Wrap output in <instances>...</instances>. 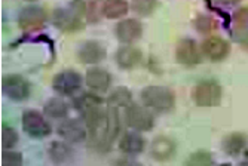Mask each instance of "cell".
<instances>
[{"label": "cell", "instance_id": "6da1fadb", "mask_svg": "<svg viewBox=\"0 0 248 166\" xmlns=\"http://www.w3.org/2000/svg\"><path fill=\"white\" fill-rule=\"evenodd\" d=\"M73 107L88 128L89 149L104 153L111 147L107 139V101L97 92H82L73 101Z\"/></svg>", "mask_w": 248, "mask_h": 166}, {"label": "cell", "instance_id": "7a4b0ae2", "mask_svg": "<svg viewBox=\"0 0 248 166\" xmlns=\"http://www.w3.org/2000/svg\"><path fill=\"white\" fill-rule=\"evenodd\" d=\"M85 5L83 2H75L70 6L60 8L54 14V26L65 33H75L85 27Z\"/></svg>", "mask_w": 248, "mask_h": 166}, {"label": "cell", "instance_id": "3957f363", "mask_svg": "<svg viewBox=\"0 0 248 166\" xmlns=\"http://www.w3.org/2000/svg\"><path fill=\"white\" fill-rule=\"evenodd\" d=\"M141 101L146 107L156 113H170L175 106V95L165 86H146L141 91Z\"/></svg>", "mask_w": 248, "mask_h": 166}, {"label": "cell", "instance_id": "277c9868", "mask_svg": "<svg viewBox=\"0 0 248 166\" xmlns=\"http://www.w3.org/2000/svg\"><path fill=\"white\" fill-rule=\"evenodd\" d=\"M192 98L199 107H216L221 101V86L213 79L201 80L192 91Z\"/></svg>", "mask_w": 248, "mask_h": 166}, {"label": "cell", "instance_id": "5b68a950", "mask_svg": "<svg viewBox=\"0 0 248 166\" xmlns=\"http://www.w3.org/2000/svg\"><path fill=\"white\" fill-rule=\"evenodd\" d=\"M125 123L134 131L147 132L155 126V117L149 107L131 103L125 108Z\"/></svg>", "mask_w": 248, "mask_h": 166}, {"label": "cell", "instance_id": "8992f818", "mask_svg": "<svg viewBox=\"0 0 248 166\" xmlns=\"http://www.w3.org/2000/svg\"><path fill=\"white\" fill-rule=\"evenodd\" d=\"M21 125H22V131H24L29 136L36 138V139L46 138L52 132L49 122L45 119L43 114H40L36 110L24 111L22 119H21Z\"/></svg>", "mask_w": 248, "mask_h": 166}, {"label": "cell", "instance_id": "52a82bcc", "mask_svg": "<svg viewBox=\"0 0 248 166\" xmlns=\"http://www.w3.org/2000/svg\"><path fill=\"white\" fill-rule=\"evenodd\" d=\"M83 79L76 70H62L52 79L54 91L61 97H72L82 89Z\"/></svg>", "mask_w": 248, "mask_h": 166}, {"label": "cell", "instance_id": "ba28073f", "mask_svg": "<svg viewBox=\"0 0 248 166\" xmlns=\"http://www.w3.org/2000/svg\"><path fill=\"white\" fill-rule=\"evenodd\" d=\"M2 91L12 101H26L30 97L31 85L21 75H6L2 79Z\"/></svg>", "mask_w": 248, "mask_h": 166}, {"label": "cell", "instance_id": "9c48e42d", "mask_svg": "<svg viewBox=\"0 0 248 166\" xmlns=\"http://www.w3.org/2000/svg\"><path fill=\"white\" fill-rule=\"evenodd\" d=\"M48 14L40 6H27L22 8L18 15V26L24 31H36L43 29L46 24Z\"/></svg>", "mask_w": 248, "mask_h": 166}, {"label": "cell", "instance_id": "30bf717a", "mask_svg": "<svg viewBox=\"0 0 248 166\" xmlns=\"http://www.w3.org/2000/svg\"><path fill=\"white\" fill-rule=\"evenodd\" d=\"M58 135L70 144H79L88 138V128L79 119H65L57 128Z\"/></svg>", "mask_w": 248, "mask_h": 166}, {"label": "cell", "instance_id": "8fae6325", "mask_svg": "<svg viewBox=\"0 0 248 166\" xmlns=\"http://www.w3.org/2000/svg\"><path fill=\"white\" fill-rule=\"evenodd\" d=\"M201 51L202 49L193 39H183L177 43L175 60H177V62L187 65V67L198 65L202 61V52Z\"/></svg>", "mask_w": 248, "mask_h": 166}, {"label": "cell", "instance_id": "7c38bea8", "mask_svg": "<svg viewBox=\"0 0 248 166\" xmlns=\"http://www.w3.org/2000/svg\"><path fill=\"white\" fill-rule=\"evenodd\" d=\"M115 36L121 43H125V45H131L134 42L140 40L143 36L141 22L135 18H128V19L119 21L115 27Z\"/></svg>", "mask_w": 248, "mask_h": 166}, {"label": "cell", "instance_id": "4fadbf2b", "mask_svg": "<svg viewBox=\"0 0 248 166\" xmlns=\"http://www.w3.org/2000/svg\"><path fill=\"white\" fill-rule=\"evenodd\" d=\"M202 54H204L210 61L218 62L223 61L224 58H228L231 52V43L228 40H224L217 36H210L202 43Z\"/></svg>", "mask_w": 248, "mask_h": 166}, {"label": "cell", "instance_id": "5bb4252c", "mask_svg": "<svg viewBox=\"0 0 248 166\" xmlns=\"http://www.w3.org/2000/svg\"><path fill=\"white\" fill-rule=\"evenodd\" d=\"M106 47L97 40H86L79 46L78 58L82 64H98L106 58Z\"/></svg>", "mask_w": 248, "mask_h": 166}, {"label": "cell", "instance_id": "9a60e30c", "mask_svg": "<svg viewBox=\"0 0 248 166\" xmlns=\"http://www.w3.org/2000/svg\"><path fill=\"white\" fill-rule=\"evenodd\" d=\"M85 83L91 91H94L97 93H104L108 91V88L111 85V75L107 70L100 68V67L89 68L85 76Z\"/></svg>", "mask_w": 248, "mask_h": 166}, {"label": "cell", "instance_id": "2e32d148", "mask_svg": "<svg viewBox=\"0 0 248 166\" xmlns=\"http://www.w3.org/2000/svg\"><path fill=\"white\" fill-rule=\"evenodd\" d=\"M115 61L122 70H132L143 62V52L135 46H122L115 52Z\"/></svg>", "mask_w": 248, "mask_h": 166}, {"label": "cell", "instance_id": "e0dca14e", "mask_svg": "<svg viewBox=\"0 0 248 166\" xmlns=\"http://www.w3.org/2000/svg\"><path fill=\"white\" fill-rule=\"evenodd\" d=\"M146 149V139L141 136L139 131L135 132H125L119 139V150L125 156H137L143 153Z\"/></svg>", "mask_w": 248, "mask_h": 166}, {"label": "cell", "instance_id": "ac0fdd59", "mask_svg": "<svg viewBox=\"0 0 248 166\" xmlns=\"http://www.w3.org/2000/svg\"><path fill=\"white\" fill-rule=\"evenodd\" d=\"M177 151L175 142L168 136H157L153 139L150 147V156L157 162H167L170 160Z\"/></svg>", "mask_w": 248, "mask_h": 166}, {"label": "cell", "instance_id": "d6986e66", "mask_svg": "<svg viewBox=\"0 0 248 166\" xmlns=\"http://www.w3.org/2000/svg\"><path fill=\"white\" fill-rule=\"evenodd\" d=\"M248 147V139L244 134L235 132V134H229L223 138L221 141V149L231 157L239 156L241 153H244Z\"/></svg>", "mask_w": 248, "mask_h": 166}, {"label": "cell", "instance_id": "ffe728a7", "mask_svg": "<svg viewBox=\"0 0 248 166\" xmlns=\"http://www.w3.org/2000/svg\"><path fill=\"white\" fill-rule=\"evenodd\" d=\"M48 154H49V159L57 165L67 163V162L73 160V157H75V151L70 147V142H67V141L65 142L52 141L48 147Z\"/></svg>", "mask_w": 248, "mask_h": 166}, {"label": "cell", "instance_id": "44dd1931", "mask_svg": "<svg viewBox=\"0 0 248 166\" xmlns=\"http://www.w3.org/2000/svg\"><path fill=\"white\" fill-rule=\"evenodd\" d=\"M232 34H233V39L238 40L239 43L245 37H248V6H244L233 14Z\"/></svg>", "mask_w": 248, "mask_h": 166}, {"label": "cell", "instance_id": "7402d4cb", "mask_svg": "<svg viewBox=\"0 0 248 166\" xmlns=\"http://www.w3.org/2000/svg\"><path fill=\"white\" fill-rule=\"evenodd\" d=\"M103 16L107 19H118L128 14L129 3L126 0H104L103 2Z\"/></svg>", "mask_w": 248, "mask_h": 166}, {"label": "cell", "instance_id": "603a6c76", "mask_svg": "<svg viewBox=\"0 0 248 166\" xmlns=\"http://www.w3.org/2000/svg\"><path fill=\"white\" fill-rule=\"evenodd\" d=\"M43 113L49 119H65L69 114V104L61 98H51L45 103Z\"/></svg>", "mask_w": 248, "mask_h": 166}, {"label": "cell", "instance_id": "cb8c5ba5", "mask_svg": "<svg viewBox=\"0 0 248 166\" xmlns=\"http://www.w3.org/2000/svg\"><path fill=\"white\" fill-rule=\"evenodd\" d=\"M157 6H159V0H131V9L140 16H149L152 15Z\"/></svg>", "mask_w": 248, "mask_h": 166}, {"label": "cell", "instance_id": "d4e9b609", "mask_svg": "<svg viewBox=\"0 0 248 166\" xmlns=\"http://www.w3.org/2000/svg\"><path fill=\"white\" fill-rule=\"evenodd\" d=\"M19 136L15 128L8 123H2V147L3 150H11L16 146Z\"/></svg>", "mask_w": 248, "mask_h": 166}, {"label": "cell", "instance_id": "484cf974", "mask_svg": "<svg viewBox=\"0 0 248 166\" xmlns=\"http://www.w3.org/2000/svg\"><path fill=\"white\" fill-rule=\"evenodd\" d=\"M195 27L202 34H211L216 30V21L208 15H198L195 19Z\"/></svg>", "mask_w": 248, "mask_h": 166}, {"label": "cell", "instance_id": "4316f807", "mask_svg": "<svg viewBox=\"0 0 248 166\" xmlns=\"http://www.w3.org/2000/svg\"><path fill=\"white\" fill-rule=\"evenodd\" d=\"M186 163L187 165H196V166H205V165H211V163H214V159H213V156L208 153V151H205V150H199V151H195L187 160H186Z\"/></svg>", "mask_w": 248, "mask_h": 166}, {"label": "cell", "instance_id": "83f0119b", "mask_svg": "<svg viewBox=\"0 0 248 166\" xmlns=\"http://www.w3.org/2000/svg\"><path fill=\"white\" fill-rule=\"evenodd\" d=\"M2 162L5 165H21L22 163V154L18 151L11 150H3L2 153Z\"/></svg>", "mask_w": 248, "mask_h": 166}, {"label": "cell", "instance_id": "f1b7e54d", "mask_svg": "<svg viewBox=\"0 0 248 166\" xmlns=\"http://www.w3.org/2000/svg\"><path fill=\"white\" fill-rule=\"evenodd\" d=\"M241 2V0H208V3L213 8H228V6H235Z\"/></svg>", "mask_w": 248, "mask_h": 166}, {"label": "cell", "instance_id": "f546056e", "mask_svg": "<svg viewBox=\"0 0 248 166\" xmlns=\"http://www.w3.org/2000/svg\"><path fill=\"white\" fill-rule=\"evenodd\" d=\"M75 2H83V3H88V2H95V0H75Z\"/></svg>", "mask_w": 248, "mask_h": 166}, {"label": "cell", "instance_id": "4dcf8cb0", "mask_svg": "<svg viewBox=\"0 0 248 166\" xmlns=\"http://www.w3.org/2000/svg\"><path fill=\"white\" fill-rule=\"evenodd\" d=\"M26 2H36V0H26Z\"/></svg>", "mask_w": 248, "mask_h": 166}]
</instances>
